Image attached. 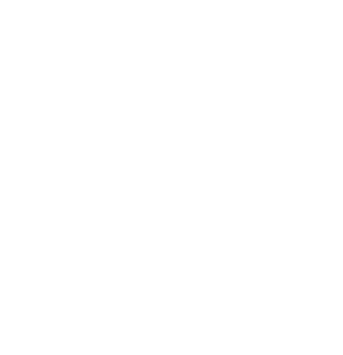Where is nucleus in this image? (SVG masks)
<instances>
[]
</instances>
